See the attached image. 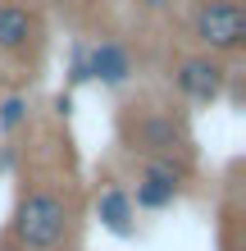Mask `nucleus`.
<instances>
[{
	"mask_svg": "<svg viewBox=\"0 0 246 251\" xmlns=\"http://www.w3.org/2000/svg\"><path fill=\"white\" fill-rule=\"evenodd\" d=\"M23 124H27V96L23 92L0 96V137H14Z\"/></svg>",
	"mask_w": 246,
	"mask_h": 251,
	"instance_id": "9",
	"label": "nucleus"
},
{
	"mask_svg": "<svg viewBox=\"0 0 246 251\" xmlns=\"http://www.w3.org/2000/svg\"><path fill=\"white\" fill-rule=\"evenodd\" d=\"M187 187H192V165L187 160H137L128 197H133L137 210H169L173 201H182Z\"/></svg>",
	"mask_w": 246,
	"mask_h": 251,
	"instance_id": "4",
	"label": "nucleus"
},
{
	"mask_svg": "<svg viewBox=\"0 0 246 251\" xmlns=\"http://www.w3.org/2000/svg\"><path fill=\"white\" fill-rule=\"evenodd\" d=\"M0 251H23V247L14 242V238H0Z\"/></svg>",
	"mask_w": 246,
	"mask_h": 251,
	"instance_id": "11",
	"label": "nucleus"
},
{
	"mask_svg": "<svg viewBox=\"0 0 246 251\" xmlns=\"http://www.w3.org/2000/svg\"><path fill=\"white\" fill-rule=\"evenodd\" d=\"M96 219H100V228L114 233V238H133L137 205H133V197H128L123 183H105V187L96 192Z\"/></svg>",
	"mask_w": 246,
	"mask_h": 251,
	"instance_id": "8",
	"label": "nucleus"
},
{
	"mask_svg": "<svg viewBox=\"0 0 246 251\" xmlns=\"http://www.w3.org/2000/svg\"><path fill=\"white\" fill-rule=\"evenodd\" d=\"M133 5H141L146 14H169L173 5H178V0H133Z\"/></svg>",
	"mask_w": 246,
	"mask_h": 251,
	"instance_id": "10",
	"label": "nucleus"
},
{
	"mask_svg": "<svg viewBox=\"0 0 246 251\" xmlns=\"http://www.w3.org/2000/svg\"><path fill=\"white\" fill-rule=\"evenodd\" d=\"M173 87L192 100V105H210V100H219L224 96V87H228V69L219 55H187V60L173 64Z\"/></svg>",
	"mask_w": 246,
	"mask_h": 251,
	"instance_id": "5",
	"label": "nucleus"
},
{
	"mask_svg": "<svg viewBox=\"0 0 246 251\" xmlns=\"http://www.w3.org/2000/svg\"><path fill=\"white\" fill-rule=\"evenodd\" d=\"M119 142L137 160H187V165L196 160L187 119L164 105H128L119 119Z\"/></svg>",
	"mask_w": 246,
	"mask_h": 251,
	"instance_id": "2",
	"label": "nucleus"
},
{
	"mask_svg": "<svg viewBox=\"0 0 246 251\" xmlns=\"http://www.w3.org/2000/svg\"><path fill=\"white\" fill-rule=\"evenodd\" d=\"M192 37L205 55H237L246 46V9L242 0H201L192 9Z\"/></svg>",
	"mask_w": 246,
	"mask_h": 251,
	"instance_id": "3",
	"label": "nucleus"
},
{
	"mask_svg": "<svg viewBox=\"0 0 246 251\" xmlns=\"http://www.w3.org/2000/svg\"><path fill=\"white\" fill-rule=\"evenodd\" d=\"M46 5H73V0H46Z\"/></svg>",
	"mask_w": 246,
	"mask_h": 251,
	"instance_id": "12",
	"label": "nucleus"
},
{
	"mask_svg": "<svg viewBox=\"0 0 246 251\" xmlns=\"http://www.w3.org/2000/svg\"><path fill=\"white\" fill-rule=\"evenodd\" d=\"M68 233H73V201L60 187L32 183L19 192L5 238H14L23 251H60L68 242Z\"/></svg>",
	"mask_w": 246,
	"mask_h": 251,
	"instance_id": "1",
	"label": "nucleus"
},
{
	"mask_svg": "<svg viewBox=\"0 0 246 251\" xmlns=\"http://www.w3.org/2000/svg\"><path fill=\"white\" fill-rule=\"evenodd\" d=\"M73 78H96V82H105V87H119V82L133 78V55H128L119 41H100V46H91V55L78 60Z\"/></svg>",
	"mask_w": 246,
	"mask_h": 251,
	"instance_id": "6",
	"label": "nucleus"
},
{
	"mask_svg": "<svg viewBox=\"0 0 246 251\" xmlns=\"http://www.w3.org/2000/svg\"><path fill=\"white\" fill-rule=\"evenodd\" d=\"M41 37L37 14L19 0H0V50L5 55H27Z\"/></svg>",
	"mask_w": 246,
	"mask_h": 251,
	"instance_id": "7",
	"label": "nucleus"
}]
</instances>
